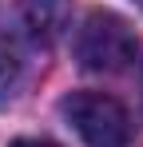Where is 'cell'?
Segmentation results:
<instances>
[{"label":"cell","mask_w":143,"mask_h":147,"mask_svg":"<svg viewBox=\"0 0 143 147\" xmlns=\"http://www.w3.org/2000/svg\"><path fill=\"white\" fill-rule=\"evenodd\" d=\"M68 20H72V0H20V24L36 44L60 40Z\"/></svg>","instance_id":"cell-3"},{"label":"cell","mask_w":143,"mask_h":147,"mask_svg":"<svg viewBox=\"0 0 143 147\" xmlns=\"http://www.w3.org/2000/svg\"><path fill=\"white\" fill-rule=\"evenodd\" d=\"M64 119L88 147H127L131 143V115L119 99L103 92H72L60 103Z\"/></svg>","instance_id":"cell-2"},{"label":"cell","mask_w":143,"mask_h":147,"mask_svg":"<svg viewBox=\"0 0 143 147\" xmlns=\"http://www.w3.org/2000/svg\"><path fill=\"white\" fill-rule=\"evenodd\" d=\"M72 48H76L80 68H88V72H123L135 60L139 40H135V28L119 12L95 8V12L84 16V24L76 28V44Z\"/></svg>","instance_id":"cell-1"},{"label":"cell","mask_w":143,"mask_h":147,"mask_svg":"<svg viewBox=\"0 0 143 147\" xmlns=\"http://www.w3.org/2000/svg\"><path fill=\"white\" fill-rule=\"evenodd\" d=\"M139 4H143V0H139Z\"/></svg>","instance_id":"cell-6"},{"label":"cell","mask_w":143,"mask_h":147,"mask_svg":"<svg viewBox=\"0 0 143 147\" xmlns=\"http://www.w3.org/2000/svg\"><path fill=\"white\" fill-rule=\"evenodd\" d=\"M8 147H60V143H52V139H16Z\"/></svg>","instance_id":"cell-5"},{"label":"cell","mask_w":143,"mask_h":147,"mask_svg":"<svg viewBox=\"0 0 143 147\" xmlns=\"http://www.w3.org/2000/svg\"><path fill=\"white\" fill-rule=\"evenodd\" d=\"M24 84V40L16 24L0 12V99H12Z\"/></svg>","instance_id":"cell-4"}]
</instances>
